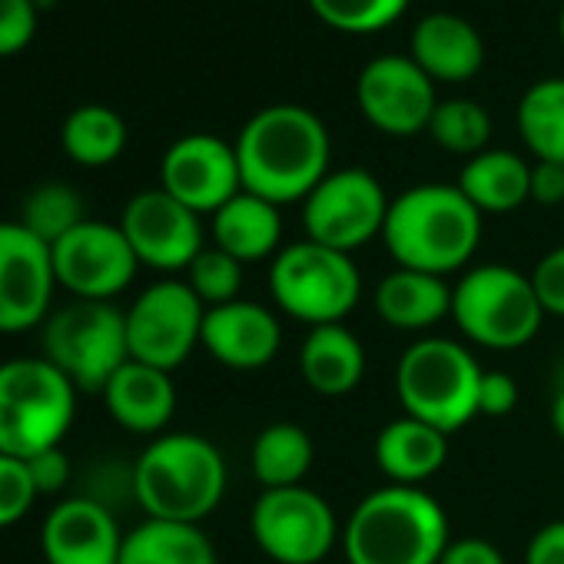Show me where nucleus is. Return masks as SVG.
Listing matches in <instances>:
<instances>
[{
  "label": "nucleus",
  "instance_id": "obj_3",
  "mask_svg": "<svg viewBox=\"0 0 564 564\" xmlns=\"http://www.w3.org/2000/svg\"><path fill=\"white\" fill-rule=\"evenodd\" d=\"M448 541V514L422 485L369 491L343 528L349 564H438Z\"/></svg>",
  "mask_w": 564,
  "mask_h": 564
},
{
  "label": "nucleus",
  "instance_id": "obj_35",
  "mask_svg": "<svg viewBox=\"0 0 564 564\" xmlns=\"http://www.w3.org/2000/svg\"><path fill=\"white\" fill-rule=\"evenodd\" d=\"M37 488L34 478L28 471L24 458H11L0 455V528L18 524L37 501Z\"/></svg>",
  "mask_w": 564,
  "mask_h": 564
},
{
  "label": "nucleus",
  "instance_id": "obj_21",
  "mask_svg": "<svg viewBox=\"0 0 564 564\" xmlns=\"http://www.w3.org/2000/svg\"><path fill=\"white\" fill-rule=\"evenodd\" d=\"M409 57L435 84H468L485 67V41L471 21L435 11L415 24Z\"/></svg>",
  "mask_w": 564,
  "mask_h": 564
},
{
  "label": "nucleus",
  "instance_id": "obj_16",
  "mask_svg": "<svg viewBox=\"0 0 564 564\" xmlns=\"http://www.w3.org/2000/svg\"><path fill=\"white\" fill-rule=\"evenodd\" d=\"M120 229L140 265H150L156 272H186L189 262L203 252L199 213H193L160 186L137 193L123 206Z\"/></svg>",
  "mask_w": 564,
  "mask_h": 564
},
{
  "label": "nucleus",
  "instance_id": "obj_40",
  "mask_svg": "<svg viewBox=\"0 0 564 564\" xmlns=\"http://www.w3.org/2000/svg\"><path fill=\"white\" fill-rule=\"evenodd\" d=\"M524 564H564V518L541 524L528 547H524Z\"/></svg>",
  "mask_w": 564,
  "mask_h": 564
},
{
  "label": "nucleus",
  "instance_id": "obj_42",
  "mask_svg": "<svg viewBox=\"0 0 564 564\" xmlns=\"http://www.w3.org/2000/svg\"><path fill=\"white\" fill-rule=\"evenodd\" d=\"M531 199L541 203V206L564 203V166L561 163L534 160V166H531Z\"/></svg>",
  "mask_w": 564,
  "mask_h": 564
},
{
  "label": "nucleus",
  "instance_id": "obj_25",
  "mask_svg": "<svg viewBox=\"0 0 564 564\" xmlns=\"http://www.w3.org/2000/svg\"><path fill=\"white\" fill-rule=\"evenodd\" d=\"M282 216L279 206L239 189L226 206L213 213V246L229 252L232 259L259 262L275 256L282 246Z\"/></svg>",
  "mask_w": 564,
  "mask_h": 564
},
{
  "label": "nucleus",
  "instance_id": "obj_34",
  "mask_svg": "<svg viewBox=\"0 0 564 564\" xmlns=\"http://www.w3.org/2000/svg\"><path fill=\"white\" fill-rule=\"evenodd\" d=\"M186 286L206 310L242 300V262L216 246H203V252L186 269Z\"/></svg>",
  "mask_w": 564,
  "mask_h": 564
},
{
  "label": "nucleus",
  "instance_id": "obj_26",
  "mask_svg": "<svg viewBox=\"0 0 564 564\" xmlns=\"http://www.w3.org/2000/svg\"><path fill=\"white\" fill-rule=\"evenodd\" d=\"M455 186L481 216L511 213L531 199V163L511 150H481L462 166Z\"/></svg>",
  "mask_w": 564,
  "mask_h": 564
},
{
  "label": "nucleus",
  "instance_id": "obj_24",
  "mask_svg": "<svg viewBox=\"0 0 564 564\" xmlns=\"http://www.w3.org/2000/svg\"><path fill=\"white\" fill-rule=\"evenodd\" d=\"M448 458V435L412 415L392 419L376 435V465L392 485H422Z\"/></svg>",
  "mask_w": 564,
  "mask_h": 564
},
{
  "label": "nucleus",
  "instance_id": "obj_9",
  "mask_svg": "<svg viewBox=\"0 0 564 564\" xmlns=\"http://www.w3.org/2000/svg\"><path fill=\"white\" fill-rule=\"evenodd\" d=\"M44 359L57 366L77 392H104L130 359L127 316L113 303L74 300L44 323Z\"/></svg>",
  "mask_w": 564,
  "mask_h": 564
},
{
  "label": "nucleus",
  "instance_id": "obj_4",
  "mask_svg": "<svg viewBox=\"0 0 564 564\" xmlns=\"http://www.w3.org/2000/svg\"><path fill=\"white\" fill-rule=\"evenodd\" d=\"M130 488L147 518L199 524L226 495V458L203 435L163 432L140 452Z\"/></svg>",
  "mask_w": 564,
  "mask_h": 564
},
{
  "label": "nucleus",
  "instance_id": "obj_37",
  "mask_svg": "<svg viewBox=\"0 0 564 564\" xmlns=\"http://www.w3.org/2000/svg\"><path fill=\"white\" fill-rule=\"evenodd\" d=\"M531 282L544 316H564V246L541 256L531 272Z\"/></svg>",
  "mask_w": 564,
  "mask_h": 564
},
{
  "label": "nucleus",
  "instance_id": "obj_14",
  "mask_svg": "<svg viewBox=\"0 0 564 564\" xmlns=\"http://www.w3.org/2000/svg\"><path fill=\"white\" fill-rule=\"evenodd\" d=\"M57 293L54 256L21 219L0 223V336L47 323Z\"/></svg>",
  "mask_w": 564,
  "mask_h": 564
},
{
  "label": "nucleus",
  "instance_id": "obj_15",
  "mask_svg": "<svg viewBox=\"0 0 564 564\" xmlns=\"http://www.w3.org/2000/svg\"><path fill=\"white\" fill-rule=\"evenodd\" d=\"M356 100L362 117L386 137H419L438 107L435 80L402 54H382L369 61L356 80Z\"/></svg>",
  "mask_w": 564,
  "mask_h": 564
},
{
  "label": "nucleus",
  "instance_id": "obj_23",
  "mask_svg": "<svg viewBox=\"0 0 564 564\" xmlns=\"http://www.w3.org/2000/svg\"><path fill=\"white\" fill-rule=\"evenodd\" d=\"M300 372L303 382L326 399L349 395L366 376V349L352 329L343 323L316 326L306 333L300 349Z\"/></svg>",
  "mask_w": 564,
  "mask_h": 564
},
{
  "label": "nucleus",
  "instance_id": "obj_17",
  "mask_svg": "<svg viewBox=\"0 0 564 564\" xmlns=\"http://www.w3.org/2000/svg\"><path fill=\"white\" fill-rule=\"evenodd\" d=\"M160 189L193 213L213 216L242 189L236 147L213 133L180 137L160 160Z\"/></svg>",
  "mask_w": 564,
  "mask_h": 564
},
{
  "label": "nucleus",
  "instance_id": "obj_32",
  "mask_svg": "<svg viewBox=\"0 0 564 564\" xmlns=\"http://www.w3.org/2000/svg\"><path fill=\"white\" fill-rule=\"evenodd\" d=\"M87 219L84 213V199L74 186L67 183H44L37 186L21 209V223L44 239L47 246H54L57 239H64L74 226H80Z\"/></svg>",
  "mask_w": 564,
  "mask_h": 564
},
{
  "label": "nucleus",
  "instance_id": "obj_31",
  "mask_svg": "<svg viewBox=\"0 0 564 564\" xmlns=\"http://www.w3.org/2000/svg\"><path fill=\"white\" fill-rule=\"evenodd\" d=\"M429 137L455 156H478L481 150H488L491 140V117L481 104L465 100V97H452V100H438L432 120H429Z\"/></svg>",
  "mask_w": 564,
  "mask_h": 564
},
{
  "label": "nucleus",
  "instance_id": "obj_39",
  "mask_svg": "<svg viewBox=\"0 0 564 564\" xmlns=\"http://www.w3.org/2000/svg\"><path fill=\"white\" fill-rule=\"evenodd\" d=\"M28 471H31V478H34L37 495H57V491H64L67 481H70V458H67V452L57 445V448H47V452L28 458Z\"/></svg>",
  "mask_w": 564,
  "mask_h": 564
},
{
  "label": "nucleus",
  "instance_id": "obj_38",
  "mask_svg": "<svg viewBox=\"0 0 564 564\" xmlns=\"http://www.w3.org/2000/svg\"><path fill=\"white\" fill-rule=\"evenodd\" d=\"M518 405V382L508 376V372H485L481 382H478V415H488V419H505L511 415Z\"/></svg>",
  "mask_w": 564,
  "mask_h": 564
},
{
  "label": "nucleus",
  "instance_id": "obj_7",
  "mask_svg": "<svg viewBox=\"0 0 564 564\" xmlns=\"http://www.w3.org/2000/svg\"><path fill=\"white\" fill-rule=\"evenodd\" d=\"M452 319L468 343L508 352L538 336L544 310L528 272L485 262L465 269L452 286Z\"/></svg>",
  "mask_w": 564,
  "mask_h": 564
},
{
  "label": "nucleus",
  "instance_id": "obj_43",
  "mask_svg": "<svg viewBox=\"0 0 564 564\" xmlns=\"http://www.w3.org/2000/svg\"><path fill=\"white\" fill-rule=\"evenodd\" d=\"M551 429H554V435L564 442V382L557 386V392H554V399H551Z\"/></svg>",
  "mask_w": 564,
  "mask_h": 564
},
{
  "label": "nucleus",
  "instance_id": "obj_6",
  "mask_svg": "<svg viewBox=\"0 0 564 564\" xmlns=\"http://www.w3.org/2000/svg\"><path fill=\"white\" fill-rule=\"evenodd\" d=\"M481 366L455 339H415L395 366V395L402 412L452 435L478 415Z\"/></svg>",
  "mask_w": 564,
  "mask_h": 564
},
{
  "label": "nucleus",
  "instance_id": "obj_12",
  "mask_svg": "<svg viewBox=\"0 0 564 564\" xmlns=\"http://www.w3.org/2000/svg\"><path fill=\"white\" fill-rule=\"evenodd\" d=\"M389 203L392 199L369 170H329V176L303 199L306 239L352 256L356 249L382 236Z\"/></svg>",
  "mask_w": 564,
  "mask_h": 564
},
{
  "label": "nucleus",
  "instance_id": "obj_20",
  "mask_svg": "<svg viewBox=\"0 0 564 564\" xmlns=\"http://www.w3.org/2000/svg\"><path fill=\"white\" fill-rule=\"evenodd\" d=\"M100 395L110 419L133 435H150V438L163 435V429L173 422L176 412V386L170 372L137 359H127Z\"/></svg>",
  "mask_w": 564,
  "mask_h": 564
},
{
  "label": "nucleus",
  "instance_id": "obj_22",
  "mask_svg": "<svg viewBox=\"0 0 564 564\" xmlns=\"http://www.w3.org/2000/svg\"><path fill=\"white\" fill-rule=\"evenodd\" d=\"M376 313L389 329L425 333L452 316V286L442 275L392 269L376 290Z\"/></svg>",
  "mask_w": 564,
  "mask_h": 564
},
{
  "label": "nucleus",
  "instance_id": "obj_30",
  "mask_svg": "<svg viewBox=\"0 0 564 564\" xmlns=\"http://www.w3.org/2000/svg\"><path fill=\"white\" fill-rule=\"evenodd\" d=\"M61 147L74 163L87 170L110 166L127 150V123L110 107L100 104L77 107L74 113H67L61 127Z\"/></svg>",
  "mask_w": 564,
  "mask_h": 564
},
{
  "label": "nucleus",
  "instance_id": "obj_2",
  "mask_svg": "<svg viewBox=\"0 0 564 564\" xmlns=\"http://www.w3.org/2000/svg\"><path fill=\"white\" fill-rule=\"evenodd\" d=\"M382 242L399 269L452 275L481 242V213L455 183H419L389 203Z\"/></svg>",
  "mask_w": 564,
  "mask_h": 564
},
{
  "label": "nucleus",
  "instance_id": "obj_36",
  "mask_svg": "<svg viewBox=\"0 0 564 564\" xmlns=\"http://www.w3.org/2000/svg\"><path fill=\"white\" fill-rule=\"evenodd\" d=\"M41 8L34 0H0V57H14L37 37Z\"/></svg>",
  "mask_w": 564,
  "mask_h": 564
},
{
  "label": "nucleus",
  "instance_id": "obj_19",
  "mask_svg": "<svg viewBox=\"0 0 564 564\" xmlns=\"http://www.w3.org/2000/svg\"><path fill=\"white\" fill-rule=\"evenodd\" d=\"M199 346L226 369L256 372L279 356L282 326L269 306L252 300H232L226 306L206 310Z\"/></svg>",
  "mask_w": 564,
  "mask_h": 564
},
{
  "label": "nucleus",
  "instance_id": "obj_29",
  "mask_svg": "<svg viewBox=\"0 0 564 564\" xmlns=\"http://www.w3.org/2000/svg\"><path fill=\"white\" fill-rule=\"evenodd\" d=\"M518 133L534 160L564 166V77H544L524 90Z\"/></svg>",
  "mask_w": 564,
  "mask_h": 564
},
{
  "label": "nucleus",
  "instance_id": "obj_1",
  "mask_svg": "<svg viewBox=\"0 0 564 564\" xmlns=\"http://www.w3.org/2000/svg\"><path fill=\"white\" fill-rule=\"evenodd\" d=\"M232 147L242 189L275 206L303 203L329 176V130L319 113L300 104L262 107L242 123Z\"/></svg>",
  "mask_w": 564,
  "mask_h": 564
},
{
  "label": "nucleus",
  "instance_id": "obj_8",
  "mask_svg": "<svg viewBox=\"0 0 564 564\" xmlns=\"http://www.w3.org/2000/svg\"><path fill=\"white\" fill-rule=\"evenodd\" d=\"M272 303L310 329L343 323L362 300V275L349 252L313 239L282 246L269 265Z\"/></svg>",
  "mask_w": 564,
  "mask_h": 564
},
{
  "label": "nucleus",
  "instance_id": "obj_13",
  "mask_svg": "<svg viewBox=\"0 0 564 564\" xmlns=\"http://www.w3.org/2000/svg\"><path fill=\"white\" fill-rule=\"evenodd\" d=\"M51 256L57 286L67 290L74 300L90 303H110L113 296H120L140 269V259L130 249L120 223L104 219H84L80 226H74L64 239L51 246Z\"/></svg>",
  "mask_w": 564,
  "mask_h": 564
},
{
  "label": "nucleus",
  "instance_id": "obj_11",
  "mask_svg": "<svg viewBox=\"0 0 564 564\" xmlns=\"http://www.w3.org/2000/svg\"><path fill=\"white\" fill-rule=\"evenodd\" d=\"M123 316L130 359L173 372L199 346L206 306L186 286V279L166 275L147 286Z\"/></svg>",
  "mask_w": 564,
  "mask_h": 564
},
{
  "label": "nucleus",
  "instance_id": "obj_28",
  "mask_svg": "<svg viewBox=\"0 0 564 564\" xmlns=\"http://www.w3.org/2000/svg\"><path fill=\"white\" fill-rule=\"evenodd\" d=\"M316 458V445L310 432L296 422H272L252 442V478L262 488H290L303 485Z\"/></svg>",
  "mask_w": 564,
  "mask_h": 564
},
{
  "label": "nucleus",
  "instance_id": "obj_44",
  "mask_svg": "<svg viewBox=\"0 0 564 564\" xmlns=\"http://www.w3.org/2000/svg\"><path fill=\"white\" fill-rule=\"evenodd\" d=\"M557 34H561V44H564V4H561V14H557Z\"/></svg>",
  "mask_w": 564,
  "mask_h": 564
},
{
  "label": "nucleus",
  "instance_id": "obj_18",
  "mask_svg": "<svg viewBox=\"0 0 564 564\" xmlns=\"http://www.w3.org/2000/svg\"><path fill=\"white\" fill-rule=\"evenodd\" d=\"M123 531L97 498H64L51 508L41 531L47 564H120Z\"/></svg>",
  "mask_w": 564,
  "mask_h": 564
},
{
  "label": "nucleus",
  "instance_id": "obj_33",
  "mask_svg": "<svg viewBox=\"0 0 564 564\" xmlns=\"http://www.w3.org/2000/svg\"><path fill=\"white\" fill-rule=\"evenodd\" d=\"M412 0H310L313 14L339 34H379L392 28Z\"/></svg>",
  "mask_w": 564,
  "mask_h": 564
},
{
  "label": "nucleus",
  "instance_id": "obj_5",
  "mask_svg": "<svg viewBox=\"0 0 564 564\" xmlns=\"http://www.w3.org/2000/svg\"><path fill=\"white\" fill-rule=\"evenodd\" d=\"M77 419V386L44 356L0 362V455L57 448Z\"/></svg>",
  "mask_w": 564,
  "mask_h": 564
},
{
  "label": "nucleus",
  "instance_id": "obj_41",
  "mask_svg": "<svg viewBox=\"0 0 564 564\" xmlns=\"http://www.w3.org/2000/svg\"><path fill=\"white\" fill-rule=\"evenodd\" d=\"M438 564H505V554L485 538H455Z\"/></svg>",
  "mask_w": 564,
  "mask_h": 564
},
{
  "label": "nucleus",
  "instance_id": "obj_10",
  "mask_svg": "<svg viewBox=\"0 0 564 564\" xmlns=\"http://www.w3.org/2000/svg\"><path fill=\"white\" fill-rule=\"evenodd\" d=\"M249 531L275 564H323L343 538L333 505L310 485L262 488L249 511Z\"/></svg>",
  "mask_w": 564,
  "mask_h": 564
},
{
  "label": "nucleus",
  "instance_id": "obj_27",
  "mask_svg": "<svg viewBox=\"0 0 564 564\" xmlns=\"http://www.w3.org/2000/svg\"><path fill=\"white\" fill-rule=\"evenodd\" d=\"M120 564H219L199 524L147 518L123 538Z\"/></svg>",
  "mask_w": 564,
  "mask_h": 564
}]
</instances>
